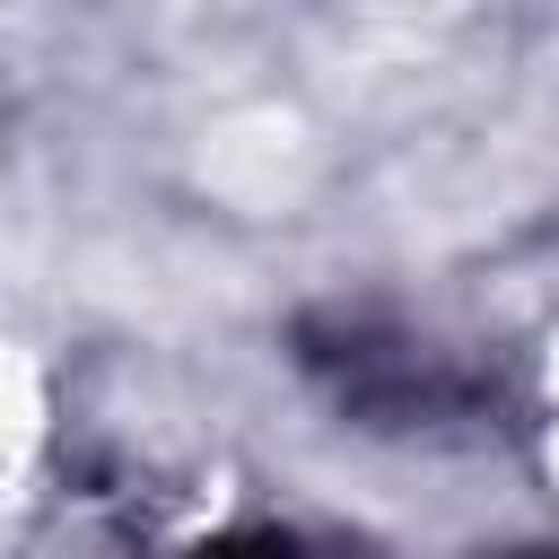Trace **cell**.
I'll use <instances>...</instances> for the list:
<instances>
[{"label": "cell", "mask_w": 559, "mask_h": 559, "mask_svg": "<svg viewBox=\"0 0 559 559\" xmlns=\"http://www.w3.org/2000/svg\"><path fill=\"white\" fill-rule=\"evenodd\" d=\"M201 559H306L288 533H245V542H218V550H201Z\"/></svg>", "instance_id": "6da1fadb"}]
</instances>
